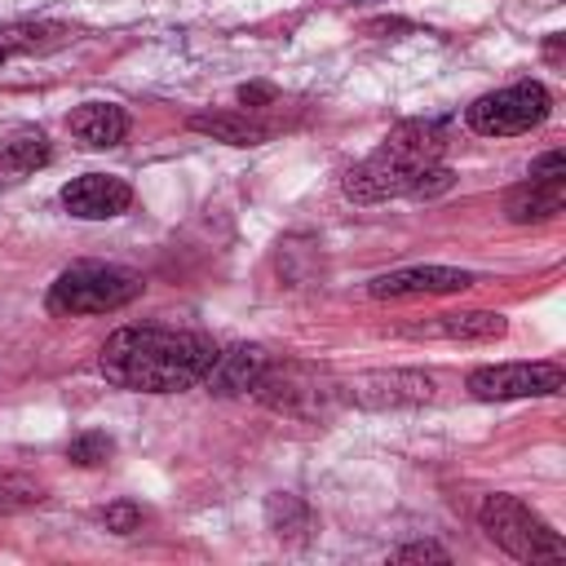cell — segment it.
<instances>
[{
    "instance_id": "obj_2",
    "label": "cell",
    "mask_w": 566,
    "mask_h": 566,
    "mask_svg": "<svg viewBox=\"0 0 566 566\" xmlns=\"http://www.w3.org/2000/svg\"><path fill=\"white\" fill-rule=\"evenodd\" d=\"M142 274L102 261H75L49 283V314H111L142 296Z\"/></svg>"
},
{
    "instance_id": "obj_27",
    "label": "cell",
    "mask_w": 566,
    "mask_h": 566,
    "mask_svg": "<svg viewBox=\"0 0 566 566\" xmlns=\"http://www.w3.org/2000/svg\"><path fill=\"white\" fill-rule=\"evenodd\" d=\"M4 57H9V53H4V49H0V66H4Z\"/></svg>"
},
{
    "instance_id": "obj_25",
    "label": "cell",
    "mask_w": 566,
    "mask_h": 566,
    "mask_svg": "<svg viewBox=\"0 0 566 566\" xmlns=\"http://www.w3.org/2000/svg\"><path fill=\"white\" fill-rule=\"evenodd\" d=\"M531 177H539V181H566V155H562V150L539 155V159L531 164Z\"/></svg>"
},
{
    "instance_id": "obj_14",
    "label": "cell",
    "mask_w": 566,
    "mask_h": 566,
    "mask_svg": "<svg viewBox=\"0 0 566 566\" xmlns=\"http://www.w3.org/2000/svg\"><path fill=\"white\" fill-rule=\"evenodd\" d=\"M265 363L270 358H265L261 345H234V349L217 354V363L208 371V385H212V394H252Z\"/></svg>"
},
{
    "instance_id": "obj_17",
    "label": "cell",
    "mask_w": 566,
    "mask_h": 566,
    "mask_svg": "<svg viewBox=\"0 0 566 566\" xmlns=\"http://www.w3.org/2000/svg\"><path fill=\"white\" fill-rule=\"evenodd\" d=\"M44 164H49V137L40 128H18L0 142V181L31 177Z\"/></svg>"
},
{
    "instance_id": "obj_18",
    "label": "cell",
    "mask_w": 566,
    "mask_h": 566,
    "mask_svg": "<svg viewBox=\"0 0 566 566\" xmlns=\"http://www.w3.org/2000/svg\"><path fill=\"white\" fill-rule=\"evenodd\" d=\"M66 27L57 22H9L0 27V49L4 53H44V49H57L66 44Z\"/></svg>"
},
{
    "instance_id": "obj_23",
    "label": "cell",
    "mask_w": 566,
    "mask_h": 566,
    "mask_svg": "<svg viewBox=\"0 0 566 566\" xmlns=\"http://www.w3.org/2000/svg\"><path fill=\"white\" fill-rule=\"evenodd\" d=\"M442 190H451V168L447 164H429L420 177H416V199H429V195H442Z\"/></svg>"
},
{
    "instance_id": "obj_19",
    "label": "cell",
    "mask_w": 566,
    "mask_h": 566,
    "mask_svg": "<svg viewBox=\"0 0 566 566\" xmlns=\"http://www.w3.org/2000/svg\"><path fill=\"white\" fill-rule=\"evenodd\" d=\"M265 522H270V531L283 539V535H296V531H305V526H310V509H305L296 495L279 491V495H270V500H265Z\"/></svg>"
},
{
    "instance_id": "obj_5",
    "label": "cell",
    "mask_w": 566,
    "mask_h": 566,
    "mask_svg": "<svg viewBox=\"0 0 566 566\" xmlns=\"http://www.w3.org/2000/svg\"><path fill=\"white\" fill-rule=\"evenodd\" d=\"M562 385H566L562 363H495V367H478L469 376V394L482 402L548 398V394H562Z\"/></svg>"
},
{
    "instance_id": "obj_24",
    "label": "cell",
    "mask_w": 566,
    "mask_h": 566,
    "mask_svg": "<svg viewBox=\"0 0 566 566\" xmlns=\"http://www.w3.org/2000/svg\"><path fill=\"white\" fill-rule=\"evenodd\" d=\"M389 562H451L447 557V548H438V544H402V548H394V557Z\"/></svg>"
},
{
    "instance_id": "obj_22",
    "label": "cell",
    "mask_w": 566,
    "mask_h": 566,
    "mask_svg": "<svg viewBox=\"0 0 566 566\" xmlns=\"http://www.w3.org/2000/svg\"><path fill=\"white\" fill-rule=\"evenodd\" d=\"M102 522H106V531H115V535H133V531L142 526V509L128 504V500H119V504H111V509L102 513Z\"/></svg>"
},
{
    "instance_id": "obj_3",
    "label": "cell",
    "mask_w": 566,
    "mask_h": 566,
    "mask_svg": "<svg viewBox=\"0 0 566 566\" xmlns=\"http://www.w3.org/2000/svg\"><path fill=\"white\" fill-rule=\"evenodd\" d=\"M478 522L517 562H562L566 557V539L535 509H526L517 495H504V491L486 495L478 509Z\"/></svg>"
},
{
    "instance_id": "obj_20",
    "label": "cell",
    "mask_w": 566,
    "mask_h": 566,
    "mask_svg": "<svg viewBox=\"0 0 566 566\" xmlns=\"http://www.w3.org/2000/svg\"><path fill=\"white\" fill-rule=\"evenodd\" d=\"M44 500V486L35 478H22V473H0V517L18 513V509H31Z\"/></svg>"
},
{
    "instance_id": "obj_21",
    "label": "cell",
    "mask_w": 566,
    "mask_h": 566,
    "mask_svg": "<svg viewBox=\"0 0 566 566\" xmlns=\"http://www.w3.org/2000/svg\"><path fill=\"white\" fill-rule=\"evenodd\" d=\"M111 451H115V442L106 438V433H75L71 438V447H66V455L80 464V469H93V464H106L111 460Z\"/></svg>"
},
{
    "instance_id": "obj_6",
    "label": "cell",
    "mask_w": 566,
    "mask_h": 566,
    "mask_svg": "<svg viewBox=\"0 0 566 566\" xmlns=\"http://www.w3.org/2000/svg\"><path fill=\"white\" fill-rule=\"evenodd\" d=\"M420 172H424V168H416V164H407L402 155H394L389 146H380V150H371L363 164H354L340 186H345V195H349L354 203H385V199L411 195Z\"/></svg>"
},
{
    "instance_id": "obj_12",
    "label": "cell",
    "mask_w": 566,
    "mask_h": 566,
    "mask_svg": "<svg viewBox=\"0 0 566 566\" xmlns=\"http://www.w3.org/2000/svg\"><path fill=\"white\" fill-rule=\"evenodd\" d=\"M66 128H71L75 142H84L93 150H106V146H119L128 137V115L115 102H84L66 115Z\"/></svg>"
},
{
    "instance_id": "obj_11",
    "label": "cell",
    "mask_w": 566,
    "mask_h": 566,
    "mask_svg": "<svg viewBox=\"0 0 566 566\" xmlns=\"http://www.w3.org/2000/svg\"><path fill=\"white\" fill-rule=\"evenodd\" d=\"M398 332L411 340H495L509 332V323L495 310H460V314H433L420 323H402Z\"/></svg>"
},
{
    "instance_id": "obj_1",
    "label": "cell",
    "mask_w": 566,
    "mask_h": 566,
    "mask_svg": "<svg viewBox=\"0 0 566 566\" xmlns=\"http://www.w3.org/2000/svg\"><path fill=\"white\" fill-rule=\"evenodd\" d=\"M217 345L199 332L177 327H119L106 336L97 367L115 389L133 394H181L208 380Z\"/></svg>"
},
{
    "instance_id": "obj_16",
    "label": "cell",
    "mask_w": 566,
    "mask_h": 566,
    "mask_svg": "<svg viewBox=\"0 0 566 566\" xmlns=\"http://www.w3.org/2000/svg\"><path fill=\"white\" fill-rule=\"evenodd\" d=\"M562 208H566V181H539V177H531V181H522L517 190L504 195V217L517 221V226L548 221Z\"/></svg>"
},
{
    "instance_id": "obj_7",
    "label": "cell",
    "mask_w": 566,
    "mask_h": 566,
    "mask_svg": "<svg viewBox=\"0 0 566 566\" xmlns=\"http://www.w3.org/2000/svg\"><path fill=\"white\" fill-rule=\"evenodd\" d=\"M261 402H270L274 411H287V416H318L327 411V394L318 389V376L301 363H283V367H270L261 371L256 389H252Z\"/></svg>"
},
{
    "instance_id": "obj_13",
    "label": "cell",
    "mask_w": 566,
    "mask_h": 566,
    "mask_svg": "<svg viewBox=\"0 0 566 566\" xmlns=\"http://www.w3.org/2000/svg\"><path fill=\"white\" fill-rule=\"evenodd\" d=\"M186 124H190V133H203L226 146H261L274 133L265 119H256L248 111H203V115H190Z\"/></svg>"
},
{
    "instance_id": "obj_8",
    "label": "cell",
    "mask_w": 566,
    "mask_h": 566,
    "mask_svg": "<svg viewBox=\"0 0 566 566\" xmlns=\"http://www.w3.org/2000/svg\"><path fill=\"white\" fill-rule=\"evenodd\" d=\"M128 203H133V186L111 172H84L62 186V208L80 221H111L128 212Z\"/></svg>"
},
{
    "instance_id": "obj_26",
    "label": "cell",
    "mask_w": 566,
    "mask_h": 566,
    "mask_svg": "<svg viewBox=\"0 0 566 566\" xmlns=\"http://www.w3.org/2000/svg\"><path fill=\"white\" fill-rule=\"evenodd\" d=\"M239 102H243L248 111L270 106V102H274V84H243V88H239Z\"/></svg>"
},
{
    "instance_id": "obj_4",
    "label": "cell",
    "mask_w": 566,
    "mask_h": 566,
    "mask_svg": "<svg viewBox=\"0 0 566 566\" xmlns=\"http://www.w3.org/2000/svg\"><path fill=\"white\" fill-rule=\"evenodd\" d=\"M548 88L539 80H517L509 88H495V93H482L473 106H469V128L482 133V137H517V133H531L535 124L548 119Z\"/></svg>"
},
{
    "instance_id": "obj_9",
    "label": "cell",
    "mask_w": 566,
    "mask_h": 566,
    "mask_svg": "<svg viewBox=\"0 0 566 566\" xmlns=\"http://www.w3.org/2000/svg\"><path fill=\"white\" fill-rule=\"evenodd\" d=\"M349 398L358 407H411V402H429L433 398V376L429 371H411V367H394V371H367L349 380Z\"/></svg>"
},
{
    "instance_id": "obj_10",
    "label": "cell",
    "mask_w": 566,
    "mask_h": 566,
    "mask_svg": "<svg viewBox=\"0 0 566 566\" xmlns=\"http://www.w3.org/2000/svg\"><path fill=\"white\" fill-rule=\"evenodd\" d=\"M473 287L469 270L455 265H411V270H394L367 283V292L376 301H402V296H447V292H464Z\"/></svg>"
},
{
    "instance_id": "obj_15",
    "label": "cell",
    "mask_w": 566,
    "mask_h": 566,
    "mask_svg": "<svg viewBox=\"0 0 566 566\" xmlns=\"http://www.w3.org/2000/svg\"><path fill=\"white\" fill-rule=\"evenodd\" d=\"M380 146H389L394 155H402V159L416 164V168H429V164H442L447 128H442L438 119H407V124H398Z\"/></svg>"
}]
</instances>
